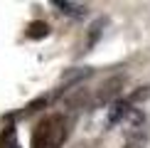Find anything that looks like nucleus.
<instances>
[{"label":"nucleus","mask_w":150,"mask_h":148,"mask_svg":"<svg viewBox=\"0 0 150 148\" xmlns=\"http://www.w3.org/2000/svg\"><path fill=\"white\" fill-rule=\"evenodd\" d=\"M45 126H47L49 148H59L67 141V136H69L71 121L64 119V114H52V116H47V119H45Z\"/></svg>","instance_id":"nucleus-1"},{"label":"nucleus","mask_w":150,"mask_h":148,"mask_svg":"<svg viewBox=\"0 0 150 148\" xmlns=\"http://www.w3.org/2000/svg\"><path fill=\"white\" fill-rule=\"evenodd\" d=\"M123 86H126V74H113V77H108L106 82L98 86V94H96V101L98 104H111V101H118V96H121Z\"/></svg>","instance_id":"nucleus-2"},{"label":"nucleus","mask_w":150,"mask_h":148,"mask_svg":"<svg viewBox=\"0 0 150 148\" xmlns=\"http://www.w3.org/2000/svg\"><path fill=\"white\" fill-rule=\"evenodd\" d=\"M54 8H59V12H64L67 17H74V20H81L89 15V8L84 3H71V0H54Z\"/></svg>","instance_id":"nucleus-3"},{"label":"nucleus","mask_w":150,"mask_h":148,"mask_svg":"<svg viewBox=\"0 0 150 148\" xmlns=\"http://www.w3.org/2000/svg\"><path fill=\"white\" fill-rule=\"evenodd\" d=\"M89 99H91L89 89H84V86H76L71 94H67V96H64V104H67L69 109H84L86 104H89Z\"/></svg>","instance_id":"nucleus-4"},{"label":"nucleus","mask_w":150,"mask_h":148,"mask_svg":"<svg viewBox=\"0 0 150 148\" xmlns=\"http://www.w3.org/2000/svg\"><path fill=\"white\" fill-rule=\"evenodd\" d=\"M103 27H106V20H103V17H98V20H93V22L89 25V30H86V52H89L91 47H96L98 37L103 35Z\"/></svg>","instance_id":"nucleus-5"},{"label":"nucleus","mask_w":150,"mask_h":148,"mask_svg":"<svg viewBox=\"0 0 150 148\" xmlns=\"http://www.w3.org/2000/svg\"><path fill=\"white\" fill-rule=\"evenodd\" d=\"M130 111H133V106H130V101H116L113 106H111V114H108V123H118V121H126L130 116Z\"/></svg>","instance_id":"nucleus-6"},{"label":"nucleus","mask_w":150,"mask_h":148,"mask_svg":"<svg viewBox=\"0 0 150 148\" xmlns=\"http://www.w3.org/2000/svg\"><path fill=\"white\" fill-rule=\"evenodd\" d=\"M25 35H27L30 40H42V37L49 35V25L45 20H32L27 25V30H25Z\"/></svg>","instance_id":"nucleus-7"},{"label":"nucleus","mask_w":150,"mask_h":148,"mask_svg":"<svg viewBox=\"0 0 150 148\" xmlns=\"http://www.w3.org/2000/svg\"><path fill=\"white\" fill-rule=\"evenodd\" d=\"M32 148H49V138H47V126H45V119L35 126L32 131Z\"/></svg>","instance_id":"nucleus-8"},{"label":"nucleus","mask_w":150,"mask_h":148,"mask_svg":"<svg viewBox=\"0 0 150 148\" xmlns=\"http://www.w3.org/2000/svg\"><path fill=\"white\" fill-rule=\"evenodd\" d=\"M145 146H148V133H143V131H130L121 148H145Z\"/></svg>","instance_id":"nucleus-9"},{"label":"nucleus","mask_w":150,"mask_h":148,"mask_svg":"<svg viewBox=\"0 0 150 148\" xmlns=\"http://www.w3.org/2000/svg\"><path fill=\"white\" fill-rule=\"evenodd\" d=\"M148 96H150V84H148V86H138V89H135L133 94L128 96V101H130V104H135V101H145Z\"/></svg>","instance_id":"nucleus-10"},{"label":"nucleus","mask_w":150,"mask_h":148,"mask_svg":"<svg viewBox=\"0 0 150 148\" xmlns=\"http://www.w3.org/2000/svg\"><path fill=\"white\" fill-rule=\"evenodd\" d=\"M47 101H49L47 96H37L35 101H30L27 106H25V114H35V111H40L42 106H47Z\"/></svg>","instance_id":"nucleus-11"},{"label":"nucleus","mask_w":150,"mask_h":148,"mask_svg":"<svg viewBox=\"0 0 150 148\" xmlns=\"http://www.w3.org/2000/svg\"><path fill=\"white\" fill-rule=\"evenodd\" d=\"M89 74V69H74V72H67V74H62V82H76V79H81V77H86Z\"/></svg>","instance_id":"nucleus-12"}]
</instances>
